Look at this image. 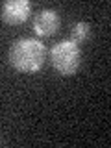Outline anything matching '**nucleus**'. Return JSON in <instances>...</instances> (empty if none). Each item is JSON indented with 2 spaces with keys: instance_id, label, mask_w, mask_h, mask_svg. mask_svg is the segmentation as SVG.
<instances>
[{
  "instance_id": "nucleus-1",
  "label": "nucleus",
  "mask_w": 111,
  "mask_h": 148,
  "mask_svg": "<svg viewBox=\"0 0 111 148\" xmlns=\"http://www.w3.org/2000/svg\"><path fill=\"white\" fill-rule=\"evenodd\" d=\"M46 48L39 39L22 37L9 48V63L21 72H35L43 67Z\"/></svg>"
},
{
  "instance_id": "nucleus-2",
  "label": "nucleus",
  "mask_w": 111,
  "mask_h": 148,
  "mask_svg": "<svg viewBox=\"0 0 111 148\" xmlns=\"http://www.w3.org/2000/svg\"><path fill=\"white\" fill-rule=\"evenodd\" d=\"M50 63L61 76H72L82 63L80 46L71 39L54 45L50 50Z\"/></svg>"
},
{
  "instance_id": "nucleus-3",
  "label": "nucleus",
  "mask_w": 111,
  "mask_h": 148,
  "mask_svg": "<svg viewBox=\"0 0 111 148\" xmlns=\"http://www.w3.org/2000/svg\"><path fill=\"white\" fill-rule=\"evenodd\" d=\"M32 13V4L28 0H8L2 4L0 15L2 21L8 24H21L24 22Z\"/></svg>"
},
{
  "instance_id": "nucleus-4",
  "label": "nucleus",
  "mask_w": 111,
  "mask_h": 148,
  "mask_svg": "<svg viewBox=\"0 0 111 148\" xmlns=\"http://www.w3.org/2000/svg\"><path fill=\"white\" fill-rule=\"evenodd\" d=\"M59 28V15L54 9H43L34 18V32L41 37L54 35Z\"/></svg>"
},
{
  "instance_id": "nucleus-5",
  "label": "nucleus",
  "mask_w": 111,
  "mask_h": 148,
  "mask_svg": "<svg viewBox=\"0 0 111 148\" xmlns=\"http://www.w3.org/2000/svg\"><path fill=\"white\" fill-rule=\"evenodd\" d=\"M89 35H91V24L89 22H76L72 28V34H71V41L80 45L85 39H89Z\"/></svg>"
}]
</instances>
